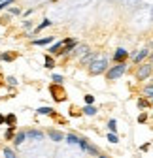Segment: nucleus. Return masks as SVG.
<instances>
[{
	"mask_svg": "<svg viewBox=\"0 0 153 158\" xmlns=\"http://www.w3.org/2000/svg\"><path fill=\"white\" fill-rule=\"evenodd\" d=\"M108 70V60L104 56H100V58H94V60L89 64V72L93 73V75H98V73H102V72H106Z\"/></svg>",
	"mask_w": 153,
	"mask_h": 158,
	"instance_id": "nucleus-1",
	"label": "nucleus"
},
{
	"mask_svg": "<svg viewBox=\"0 0 153 158\" xmlns=\"http://www.w3.org/2000/svg\"><path fill=\"white\" fill-rule=\"evenodd\" d=\"M125 72H127V64H125V62H117L113 68H110V70L106 72V77L110 79V81H113V79H119Z\"/></svg>",
	"mask_w": 153,
	"mask_h": 158,
	"instance_id": "nucleus-2",
	"label": "nucleus"
},
{
	"mask_svg": "<svg viewBox=\"0 0 153 158\" xmlns=\"http://www.w3.org/2000/svg\"><path fill=\"white\" fill-rule=\"evenodd\" d=\"M151 64H142L140 68H138V72H136V77L140 79V81H146V79L151 75Z\"/></svg>",
	"mask_w": 153,
	"mask_h": 158,
	"instance_id": "nucleus-3",
	"label": "nucleus"
},
{
	"mask_svg": "<svg viewBox=\"0 0 153 158\" xmlns=\"http://www.w3.org/2000/svg\"><path fill=\"white\" fill-rule=\"evenodd\" d=\"M127 56H129V53H127L125 49H121V47H119V49L116 51V55H113V60H116V62H123Z\"/></svg>",
	"mask_w": 153,
	"mask_h": 158,
	"instance_id": "nucleus-4",
	"label": "nucleus"
},
{
	"mask_svg": "<svg viewBox=\"0 0 153 158\" xmlns=\"http://www.w3.org/2000/svg\"><path fill=\"white\" fill-rule=\"evenodd\" d=\"M53 40H55L53 36H46V38H42V40H34L32 44H34V45H51Z\"/></svg>",
	"mask_w": 153,
	"mask_h": 158,
	"instance_id": "nucleus-5",
	"label": "nucleus"
},
{
	"mask_svg": "<svg viewBox=\"0 0 153 158\" xmlns=\"http://www.w3.org/2000/svg\"><path fill=\"white\" fill-rule=\"evenodd\" d=\"M51 94L55 96L57 102H63V90H61L59 87H51Z\"/></svg>",
	"mask_w": 153,
	"mask_h": 158,
	"instance_id": "nucleus-6",
	"label": "nucleus"
},
{
	"mask_svg": "<svg viewBox=\"0 0 153 158\" xmlns=\"http://www.w3.org/2000/svg\"><path fill=\"white\" fill-rule=\"evenodd\" d=\"M147 55H149V51H147V49H142V51H138V53H136V56H134V62H136V64H138V62H142V60H144V58H146Z\"/></svg>",
	"mask_w": 153,
	"mask_h": 158,
	"instance_id": "nucleus-7",
	"label": "nucleus"
},
{
	"mask_svg": "<svg viewBox=\"0 0 153 158\" xmlns=\"http://www.w3.org/2000/svg\"><path fill=\"white\" fill-rule=\"evenodd\" d=\"M27 137H30V139H42L44 134L38 132V130H30V132H27Z\"/></svg>",
	"mask_w": 153,
	"mask_h": 158,
	"instance_id": "nucleus-8",
	"label": "nucleus"
},
{
	"mask_svg": "<svg viewBox=\"0 0 153 158\" xmlns=\"http://www.w3.org/2000/svg\"><path fill=\"white\" fill-rule=\"evenodd\" d=\"M25 137H27V134H23V132H19L15 137H13V143L17 145V147H21V143L25 141Z\"/></svg>",
	"mask_w": 153,
	"mask_h": 158,
	"instance_id": "nucleus-9",
	"label": "nucleus"
},
{
	"mask_svg": "<svg viewBox=\"0 0 153 158\" xmlns=\"http://www.w3.org/2000/svg\"><path fill=\"white\" fill-rule=\"evenodd\" d=\"M47 27H51V21H49V19H44L42 25H38V27L34 28V34H38L40 30H44V28H47Z\"/></svg>",
	"mask_w": 153,
	"mask_h": 158,
	"instance_id": "nucleus-10",
	"label": "nucleus"
},
{
	"mask_svg": "<svg viewBox=\"0 0 153 158\" xmlns=\"http://www.w3.org/2000/svg\"><path fill=\"white\" fill-rule=\"evenodd\" d=\"M94 58H97V55H94V53H87V56H81V62L83 64H91Z\"/></svg>",
	"mask_w": 153,
	"mask_h": 158,
	"instance_id": "nucleus-11",
	"label": "nucleus"
},
{
	"mask_svg": "<svg viewBox=\"0 0 153 158\" xmlns=\"http://www.w3.org/2000/svg\"><path fill=\"white\" fill-rule=\"evenodd\" d=\"M76 53L81 55V56H85V55L89 53V47H87V45H76Z\"/></svg>",
	"mask_w": 153,
	"mask_h": 158,
	"instance_id": "nucleus-12",
	"label": "nucleus"
},
{
	"mask_svg": "<svg viewBox=\"0 0 153 158\" xmlns=\"http://www.w3.org/2000/svg\"><path fill=\"white\" fill-rule=\"evenodd\" d=\"M63 45H64V42H63V40H61V42H57L55 45H51V53H61Z\"/></svg>",
	"mask_w": 153,
	"mask_h": 158,
	"instance_id": "nucleus-13",
	"label": "nucleus"
},
{
	"mask_svg": "<svg viewBox=\"0 0 153 158\" xmlns=\"http://www.w3.org/2000/svg\"><path fill=\"white\" fill-rule=\"evenodd\" d=\"M49 137H51L53 141H61V139H63L64 135H63L61 132H49Z\"/></svg>",
	"mask_w": 153,
	"mask_h": 158,
	"instance_id": "nucleus-14",
	"label": "nucleus"
},
{
	"mask_svg": "<svg viewBox=\"0 0 153 158\" xmlns=\"http://www.w3.org/2000/svg\"><path fill=\"white\" fill-rule=\"evenodd\" d=\"M83 113H85V115H89V117H93V115H97V107H93V106H85Z\"/></svg>",
	"mask_w": 153,
	"mask_h": 158,
	"instance_id": "nucleus-15",
	"label": "nucleus"
},
{
	"mask_svg": "<svg viewBox=\"0 0 153 158\" xmlns=\"http://www.w3.org/2000/svg\"><path fill=\"white\" fill-rule=\"evenodd\" d=\"M108 141H110V143H119V137L116 135V132H110V134H108Z\"/></svg>",
	"mask_w": 153,
	"mask_h": 158,
	"instance_id": "nucleus-16",
	"label": "nucleus"
},
{
	"mask_svg": "<svg viewBox=\"0 0 153 158\" xmlns=\"http://www.w3.org/2000/svg\"><path fill=\"white\" fill-rule=\"evenodd\" d=\"M66 141H68V143H72V145H78V143H80V137H76V135H72V134H70V135H66Z\"/></svg>",
	"mask_w": 153,
	"mask_h": 158,
	"instance_id": "nucleus-17",
	"label": "nucleus"
},
{
	"mask_svg": "<svg viewBox=\"0 0 153 158\" xmlns=\"http://www.w3.org/2000/svg\"><path fill=\"white\" fill-rule=\"evenodd\" d=\"M36 113H40V115H53V109L51 107H40V109H36Z\"/></svg>",
	"mask_w": 153,
	"mask_h": 158,
	"instance_id": "nucleus-18",
	"label": "nucleus"
},
{
	"mask_svg": "<svg viewBox=\"0 0 153 158\" xmlns=\"http://www.w3.org/2000/svg\"><path fill=\"white\" fill-rule=\"evenodd\" d=\"M4 158H17V154L11 149H4Z\"/></svg>",
	"mask_w": 153,
	"mask_h": 158,
	"instance_id": "nucleus-19",
	"label": "nucleus"
},
{
	"mask_svg": "<svg viewBox=\"0 0 153 158\" xmlns=\"http://www.w3.org/2000/svg\"><path fill=\"white\" fill-rule=\"evenodd\" d=\"M11 2H13V0H2V2H0V11L6 10V8H10V6H11Z\"/></svg>",
	"mask_w": 153,
	"mask_h": 158,
	"instance_id": "nucleus-20",
	"label": "nucleus"
},
{
	"mask_svg": "<svg viewBox=\"0 0 153 158\" xmlns=\"http://www.w3.org/2000/svg\"><path fill=\"white\" fill-rule=\"evenodd\" d=\"M0 60H13V53H2L0 55Z\"/></svg>",
	"mask_w": 153,
	"mask_h": 158,
	"instance_id": "nucleus-21",
	"label": "nucleus"
},
{
	"mask_svg": "<svg viewBox=\"0 0 153 158\" xmlns=\"http://www.w3.org/2000/svg\"><path fill=\"white\" fill-rule=\"evenodd\" d=\"M15 121H17L15 115H6V123H8L10 126H13V124H15Z\"/></svg>",
	"mask_w": 153,
	"mask_h": 158,
	"instance_id": "nucleus-22",
	"label": "nucleus"
},
{
	"mask_svg": "<svg viewBox=\"0 0 153 158\" xmlns=\"http://www.w3.org/2000/svg\"><path fill=\"white\" fill-rule=\"evenodd\" d=\"M85 104H87V106H93V104H94V96H93V94H87V96H85Z\"/></svg>",
	"mask_w": 153,
	"mask_h": 158,
	"instance_id": "nucleus-23",
	"label": "nucleus"
},
{
	"mask_svg": "<svg viewBox=\"0 0 153 158\" xmlns=\"http://www.w3.org/2000/svg\"><path fill=\"white\" fill-rule=\"evenodd\" d=\"M13 137H15V135H13V126H10L8 132H6V139H13Z\"/></svg>",
	"mask_w": 153,
	"mask_h": 158,
	"instance_id": "nucleus-24",
	"label": "nucleus"
},
{
	"mask_svg": "<svg viewBox=\"0 0 153 158\" xmlns=\"http://www.w3.org/2000/svg\"><path fill=\"white\" fill-rule=\"evenodd\" d=\"M144 94H146V96H153V85L146 87V89H144Z\"/></svg>",
	"mask_w": 153,
	"mask_h": 158,
	"instance_id": "nucleus-25",
	"label": "nucleus"
},
{
	"mask_svg": "<svg viewBox=\"0 0 153 158\" xmlns=\"http://www.w3.org/2000/svg\"><path fill=\"white\" fill-rule=\"evenodd\" d=\"M51 79H53L55 83H63V81H64V79H63L61 75H57V73H53V75H51Z\"/></svg>",
	"mask_w": 153,
	"mask_h": 158,
	"instance_id": "nucleus-26",
	"label": "nucleus"
},
{
	"mask_svg": "<svg viewBox=\"0 0 153 158\" xmlns=\"http://www.w3.org/2000/svg\"><path fill=\"white\" fill-rule=\"evenodd\" d=\"M53 66H55L53 58H49V56H47V58H46V68H53Z\"/></svg>",
	"mask_w": 153,
	"mask_h": 158,
	"instance_id": "nucleus-27",
	"label": "nucleus"
},
{
	"mask_svg": "<svg viewBox=\"0 0 153 158\" xmlns=\"http://www.w3.org/2000/svg\"><path fill=\"white\" fill-rule=\"evenodd\" d=\"M116 126H117V124H116V121H113V118H111V121L108 123V128H110L111 132H116Z\"/></svg>",
	"mask_w": 153,
	"mask_h": 158,
	"instance_id": "nucleus-28",
	"label": "nucleus"
},
{
	"mask_svg": "<svg viewBox=\"0 0 153 158\" xmlns=\"http://www.w3.org/2000/svg\"><path fill=\"white\" fill-rule=\"evenodd\" d=\"M147 106H149V102H146V100H140V102H138V107H140V109H146Z\"/></svg>",
	"mask_w": 153,
	"mask_h": 158,
	"instance_id": "nucleus-29",
	"label": "nucleus"
},
{
	"mask_svg": "<svg viewBox=\"0 0 153 158\" xmlns=\"http://www.w3.org/2000/svg\"><path fill=\"white\" fill-rule=\"evenodd\" d=\"M8 83H10L11 87H15V85H17V79H15V77H8Z\"/></svg>",
	"mask_w": 153,
	"mask_h": 158,
	"instance_id": "nucleus-30",
	"label": "nucleus"
},
{
	"mask_svg": "<svg viewBox=\"0 0 153 158\" xmlns=\"http://www.w3.org/2000/svg\"><path fill=\"white\" fill-rule=\"evenodd\" d=\"M146 121H147V115H140V117H138V123H140V124L146 123Z\"/></svg>",
	"mask_w": 153,
	"mask_h": 158,
	"instance_id": "nucleus-31",
	"label": "nucleus"
},
{
	"mask_svg": "<svg viewBox=\"0 0 153 158\" xmlns=\"http://www.w3.org/2000/svg\"><path fill=\"white\" fill-rule=\"evenodd\" d=\"M4 123H6V115L0 113V124H4Z\"/></svg>",
	"mask_w": 153,
	"mask_h": 158,
	"instance_id": "nucleus-32",
	"label": "nucleus"
},
{
	"mask_svg": "<svg viewBox=\"0 0 153 158\" xmlns=\"http://www.w3.org/2000/svg\"><path fill=\"white\" fill-rule=\"evenodd\" d=\"M11 13H15V15H19V13H21V10H17V8H11Z\"/></svg>",
	"mask_w": 153,
	"mask_h": 158,
	"instance_id": "nucleus-33",
	"label": "nucleus"
},
{
	"mask_svg": "<svg viewBox=\"0 0 153 158\" xmlns=\"http://www.w3.org/2000/svg\"><path fill=\"white\" fill-rule=\"evenodd\" d=\"M149 104H153V96H151V100H149Z\"/></svg>",
	"mask_w": 153,
	"mask_h": 158,
	"instance_id": "nucleus-34",
	"label": "nucleus"
},
{
	"mask_svg": "<svg viewBox=\"0 0 153 158\" xmlns=\"http://www.w3.org/2000/svg\"><path fill=\"white\" fill-rule=\"evenodd\" d=\"M100 158H106V156H100Z\"/></svg>",
	"mask_w": 153,
	"mask_h": 158,
	"instance_id": "nucleus-35",
	"label": "nucleus"
},
{
	"mask_svg": "<svg viewBox=\"0 0 153 158\" xmlns=\"http://www.w3.org/2000/svg\"><path fill=\"white\" fill-rule=\"evenodd\" d=\"M151 58H153V55H151Z\"/></svg>",
	"mask_w": 153,
	"mask_h": 158,
	"instance_id": "nucleus-36",
	"label": "nucleus"
}]
</instances>
